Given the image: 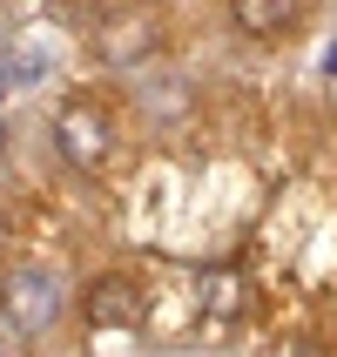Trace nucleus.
I'll return each mask as SVG.
<instances>
[{"mask_svg": "<svg viewBox=\"0 0 337 357\" xmlns=\"http://www.w3.org/2000/svg\"><path fill=\"white\" fill-rule=\"evenodd\" d=\"M54 310H61V283L47 270H7L0 277V317H7V331L34 337V331L54 324Z\"/></svg>", "mask_w": 337, "mask_h": 357, "instance_id": "f03ea898", "label": "nucleus"}, {"mask_svg": "<svg viewBox=\"0 0 337 357\" xmlns=\"http://www.w3.org/2000/svg\"><path fill=\"white\" fill-rule=\"evenodd\" d=\"M54 149H61V162H75L81 176H101V169L115 162V121H108V108L68 101L54 115Z\"/></svg>", "mask_w": 337, "mask_h": 357, "instance_id": "f257e3e1", "label": "nucleus"}, {"mask_svg": "<svg viewBox=\"0 0 337 357\" xmlns=\"http://www.w3.org/2000/svg\"><path fill=\"white\" fill-rule=\"evenodd\" d=\"M196 310H202V324H237L243 310H250L243 270H202L196 277Z\"/></svg>", "mask_w": 337, "mask_h": 357, "instance_id": "20e7f679", "label": "nucleus"}, {"mask_svg": "<svg viewBox=\"0 0 337 357\" xmlns=\"http://www.w3.org/2000/svg\"><path fill=\"white\" fill-rule=\"evenodd\" d=\"M230 14L250 40H277L304 20V0H230Z\"/></svg>", "mask_w": 337, "mask_h": 357, "instance_id": "39448f33", "label": "nucleus"}, {"mask_svg": "<svg viewBox=\"0 0 337 357\" xmlns=\"http://www.w3.org/2000/svg\"><path fill=\"white\" fill-rule=\"evenodd\" d=\"M81 317H88V331L135 337L142 317H149V303H142V283H135V277H95L88 290H81Z\"/></svg>", "mask_w": 337, "mask_h": 357, "instance_id": "7ed1b4c3", "label": "nucleus"}, {"mask_svg": "<svg viewBox=\"0 0 337 357\" xmlns=\"http://www.w3.org/2000/svg\"><path fill=\"white\" fill-rule=\"evenodd\" d=\"M101 47H108V61H135V54L156 47V34H149V20H108Z\"/></svg>", "mask_w": 337, "mask_h": 357, "instance_id": "423d86ee", "label": "nucleus"}, {"mask_svg": "<svg viewBox=\"0 0 337 357\" xmlns=\"http://www.w3.org/2000/svg\"><path fill=\"white\" fill-rule=\"evenodd\" d=\"M0 357H7V344H0Z\"/></svg>", "mask_w": 337, "mask_h": 357, "instance_id": "0eeeda50", "label": "nucleus"}]
</instances>
